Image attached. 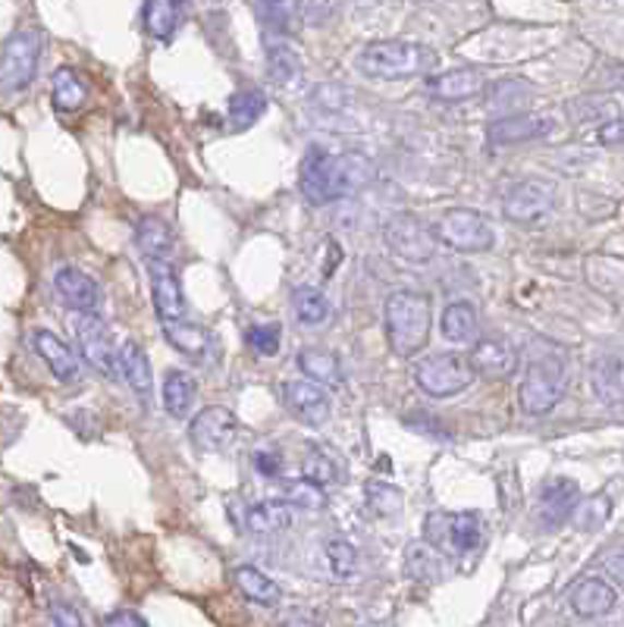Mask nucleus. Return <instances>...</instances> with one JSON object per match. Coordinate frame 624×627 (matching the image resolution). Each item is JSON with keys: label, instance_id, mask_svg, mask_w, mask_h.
<instances>
[{"label": "nucleus", "instance_id": "412c9836", "mask_svg": "<svg viewBox=\"0 0 624 627\" xmlns=\"http://www.w3.org/2000/svg\"><path fill=\"white\" fill-rule=\"evenodd\" d=\"M117 371L139 399L151 401V396H154V371H151L148 354L139 342H123L117 349Z\"/></svg>", "mask_w": 624, "mask_h": 627}, {"label": "nucleus", "instance_id": "0eeeda50", "mask_svg": "<svg viewBox=\"0 0 624 627\" xmlns=\"http://www.w3.org/2000/svg\"><path fill=\"white\" fill-rule=\"evenodd\" d=\"M299 192L311 207H326L333 201L346 198L343 176H339V154H329L321 145L308 148L304 160H301Z\"/></svg>", "mask_w": 624, "mask_h": 627}, {"label": "nucleus", "instance_id": "9b49d317", "mask_svg": "<svg viewBox=\"0 0 624 627\" xmlns=\"http://www.w3.org/2000/svg\"><path fill=\"white\" fill-rule=\"evenodd\" d=\"M555 207V185L547 179H525L518 182L502 204L505 220L518 226L543 224Z\"/></svg>", "mask_w": 624, "mask_h": 627}, {"label": "nucleus", "instance_id": "2eb2a0df", "mask_svg": "<svg viewBox=\"0 0 624 627\" xmlns=\"http://www.w3.org/2000/svg\"><path fill=\"white\" fill-rule=\"evenodd\" d=\"M555 132V120L550 117H533V113H512V117H500L487 129V142L493 148H515V145H527V142H540Z\"/></svg>", "mask_w": 624, "mask_h": 627}, {"label": "nucleus", "instance_id": "dca6fc26", "mask_svg": "<svg viewBox=\"0 0 624 627\" xmlns=\"http://www.w3.org/2000/svg\"><path fill=\"white\" fill-rule=\"evenodd\" d=\"M483 88H487V79L475 67H455V70L427 79V95L443 104H465V100L483 95Z\"/></svg>", "mask_w": 624, "mask_h": 627}, {"label": "nucleus", "instance_id": "4c0bfd02", "mask_svg": "<svg viewBox=\"0 0 624 627\" xmlns=\"http://www.w3.org/2000/svg\"><path fill=\"white\" fill-rule=\"evenodd\" d=\"M276 499H283L286 505H296V508H308V511H321L326 505L324 490L314 486V483H308L304 477H301V480H283V477H279Z\"/></svg>", "mask_w": 624, "mask_h": 627}, {"label": "nucleus", "instance_id": "09e8293b", "mask_svg": "<svg viewBox=\"0 0 624 627\" xmlns=\"http://www.w3.org/2000/svg\"><path fill=\"white\" fill-rule=\"evenodd\" d=\"M100 627H151L139 612H129V608H120V612H110L104 615Z\"/></svg>", "mask_w": 624, "mask_h": 627}, {"label": "nucleus", "instance_id": "f257e3e1", "mask_svg": "<svg viewBox=\"0 0 624 627\" xmlns=\"http://www.w3.org/2000/svg\"><path fill=\"white\" fill-rule=\"evenodd\" d=\"M386 342L399 358H415L418 351L427 349L430 329H433V301L424 292L415 289H396L389 292L386 308Z\"/></svg>", "mask_w": 624, "mask_h": 627}, {"label": "nucleus", "instance_id": "7c9ffc66", "mask_svg": "<svg viewBox=\"0 0 624 627\" xmlns=\"http://www.w3.org/2000/svg\"><path fill=\"white\" fill-rule=\"evenodd\" d=\"M301 477L321 490H329L336 483H343V465L333 451L321 449V446H311L301 458Z\"/></svg>", "mask_w": 624, "mask_h": 627}, {"label": "nucleus", "instance_id": "39448f33", "mask_svg": "<svg viewBox=\"0 0 624 627\" xmlns=\"http://www.w3.org/2000/svg\"><path fill=\"white\" fill-rule=\"evenodd\" d=\"M41 63V32L35 28H20L16 35L7 38L0 50V92L16 95L32 85Z\"/></svg>", "mask_w": 624, "mask_h": 627}, {"label": "nucleus", "instance_id": "8fccbe9b", "mask_svg": "<svg viewBox=\"0 0 624 627\" xmlns=\"http://www.w3.org/2000/svg\"><path fill=\"white\" fill-rule=\"evenodd\" d=\"M50 615H53V627H85L82 615L75 608H70V605H63V602H57L50 608Z\"/></svg>", "mask_w": 624, "mask_h": 627}, {"label": "nucleus", "instance_id": "79ce46f5", "mask_svg": "<svg viewBox=\"0 0 624 627\" xmlns=\"http://www.w3.org/2000/svg\"><path fill=\"white\" fill-rule=\"evenodd\" d=\"M568 113L575 123H609L619 120V104H609L605 98H577L568 104Z\"/></svg>", "mask_w": 624, "mask_h": 627}, {"label": "nucleus", "instance_id": "4be33fe9", "mask_svg": "<svg viewBox=\"0 0 624 627\" xmlns=\"http://www.w3.org/2000/svg\"><path fill=\"white\" fill-rule=\"evenodd\" d=\"M57 296L70 308V311H95L100 301V286L88 274L75 270V267H63L53 276Z\"/></svg>", "mask_w": 624, "mask_h": 627}, {"label": "nucleus", "instance_id": "473e14b6", "mask_svg": "<svg viewBox=\"0 0 624 627\" xmlns=\"http://www.w3.org/2000/svg\"><path fill=\"white\" fill-rule=\"evenodd\" d=\"M405 571L415 577V580H421V583H440L443 575H446V562H443V555L436 546H430V543H411L408 550H405Z\"/></svg>", "mask_w": 624, "mask_h": 627}, {"label": "nucleus", "instance_id": "2f4dec72", "mask_svg": "<svg viewBox=\"0 0 624 627\" xmlns=\"http://www.w3.org/2000/svg\"><path fill=\"white\" fill-rule=\"evenodd\" d=\"M590 383H593L597 399L609 401V405H619L624 396L622 358H619V354H602V358H597L593 367H590Z\"/></svg>", "mask_w": 624, "mask_h": 627}, {"label": "nucleus", "instance_id": "de8ad7c7", "mask_svg": "<svg viewBox=\"0 0 624 627\" xmlns=\"http://www.w3.org/2000/svg\"><path fill=\"white\" fill-rule=\"evenodd\" d=\"M254 468L267 477V480H279V477H283V471H286V465H283V455H279L276 449L254 451Z\"/></svg>", "mask_w": 624, "mask_h": 627}, {"label": "nucleus", "instance_id": "72a5a7b5", "mask_svg": "<svg viewBox=\"0 0 624 627\" xmlns=\"http://www.w3.org/2000/svg\"><path fill=\"white\" fill-rule=\"evenodd\" d=\"M292 314L299 326H308V329H317L324 326L329 317H333V308H329V299H326L321 289L314 286H299L292 292Z\"/></svg>", "mask_w": 624, "mask_h": 627}, {"label": "nucleus", "instance_id": "ddd939ff", "mask_svg": "<svg viewBox=\"0 0 624 627\" xmlns=\"http://www.w3.org/2000/svg\"><path fill=\"white\" fill-rule=\"evenodd\" d=\"M239 430V418L224 405H207L189 424V439L199 451H224Z\"/></svg>", "mask_w": 624, "mask_h": 627}, {"label": "nucleus", "instance_id": "bb28decb", "mask_svg": "<svg viewBox=\"0 0 624 627\" xmlns=\"http://www.w3.org/2000/svg\"><path fill=\"white\" fill-rule=\"evenodd\" d=\"M135 242H139V249L148 261H170L176 251L173 229L164 224L160 217H142L139 226H135Z\"/></svg>", "mask_w": 624, "mask_h": 627}, {"label": "nucleus", "instance_id": "c756f323", "mask_svg": "<svg viewBox=\"0 0 624 627\" xmlns=\"http://www.w3.org/2000/svg\"><path fill=\"white\" fill-rule=\"evenodd\" d=\"M182 13H185V0H145V28L151 38L170 41L182 23Z\"/></svg>", "mask_w": 624, "mask_h": 627}, {"label": "nucleus", "instance_id": "b1692460", "mask_svg": "<svg viewBox=\"0 0 624 627\" xmlns=\"http://www.w3.org/2000/svg\"><path fill=\"white\" fill-rule=\"evenodd\" d=\"M533 98V85L525 79H500L490 85L487 92V113L490 117H512V113H525V107Z\"/></svg>", "mask_w": 624, "mask_h": 627}, {"label": "nucleus", "instance_id": "cd10ccee", "mask_svg": "<svg viewBox=\"0 0 624 627\" xmlns=\"http://www.w3.org/2000/svg\"><path fill=\"white\" fill-rule=\"evenodd\" d=\"M264 110H267V95L257 92V88H242L226 104V129L229 132H245L264 117Z\"/></svg>", "mask_w": 624, "mask_h": 627}, {"label": "nucleus", "instance_id": "603ef678", "mask_svg": "<svg viewBox=\"0 0 624 627\" xmlns=\"http://www.w3.org/2000/svg\"><path fill=\"white\" fill-rule=\"evenodd\" d=\"M286 627H321L317 622H311V618H292Z\"/></svg>", "mask_w": 624, "mask_h": 627}, {"label": "nucleus", "instance_id": "c03bdc74", "mask_svg": "<svg viewBox=\"0 0 624 627\" xmlns=\"http://www.w3.org/2000/svg\"><path fill=\"white\" fill-rule=\"evenodd\" d=\"M245 342L254 354H264V358H274L279 346H283V326L279 324H254L245 333Z\"/></svg>", "mask_w": 624, "mask_h": 627}, {"label": "nucleus", "instance_id": "f03ea898", "mask_svg": "<svg viewBox=\"0 0 624 627\" xmlns=\"http://www.w3.org/2000/svg\"><path fill=\"white\" fill-rule=\"evenodd\" d=\"M436 67V50L418 45V41H371L355 57V70L368 79H383V82H399V79H415V75L430 73Z\"/></svg>", "mask_w": 624, "mask_h": 627}, {"label": "nucleus", "instance_id": "f704fd0d", "mask_svg": "<svg viewBox=\"0 0 624 627\" xmlns=\"http://www.w3.org/2000/svg\"><path fill=\"white\" fill-rule=\"evenodd\" d=\"M236 587L242 590V596H245V600L257 602V605H279V600H283L279 583L271 580L264 571L251 568V565L236 568Z\"/></svg>", "mask_w": 624, "mask_h": 627}, {"label": "nucleus", "instance_id": "5701e85b", "mask_svg": "<svg viewBox=\"0 0 624 627\" xmlns=\"http://www.w3.org/2000/svg\"><path fill=\"white\" fill-rule=\"evenodd\" d=\"M296 521V515H292V508L286 505L283 499H264V502H254L245 508V515H242V524L249 533H257V536H274V533H283V530H289Z\"/></svg>", "mask_w": 624, "mask_h": 627}, {"label": "nucleus", "instance_id": "a18cd8bd", "mask_svg": "<svg viewBox=\"0 0 624 627\" xmlns=\"http://www.w3.org/2000/svg\"><path fill=\"white\" fill-rule=\"evenodd\" d=\"M257 13H261V23L267 25L276 38L286 35V28H289V0H257Z\"/></svg>", "mask_w": 624, "mask_h": 627}, {"label": "nucleus", "instance_id": "a211bd4d", "mask_svg": "<svg viewBox=\"0 0 624 627\" xmlns=\"http://www.w3.org/2000/svg\"><path fill=\"white\" fill-rule=\"evenodd\" d=\"M468 364L471 371L480 376H490V379H508V376L518 371V349L508 342V339H480L475 342V349L468 354Z\"/></svg>", "mask_w": 624, "mask_h": 627}, {"label": "nucleus", "instance_id": "c85d7f7f", "mask_svg": "<svg viewBox=\"0 0 624 627\" xmlns=\"http://www.w3.org/2000/svg\"><path fill=\"white\" fill-rule=\"evenodd\" d=\"M299 371L304 374V379L311 383H321V386H339L346 379V371H343V361L339 354L326 349H304L299 351Z\"/></svg>", "mask_w": 624, "mask_h": 627}, {"label": "nucleus", "instance_id": "e433bc0d", "mask_svg": "<svg viewBox=\"0 0 624 627\" xmlns=\"http://www.w3.org/2000/svg\"><path fill=\"white\" fill-rule=\"evenodd\" d=\"M324 562L326 571L333 580L339 583H349L351 577L358 575V550L351 546L349 540H326L324 543Z\"/></svg>", "mask_w": 624, "mask_h": 627}, {"label": "nucleus", "instance_id": "aec40b11", "mask_svg": "<svg viewBox=\"0 0 624 627\" xmlns=\"http://www.w3.org/2000/svg\"><path fill=\"white\" fill-rule=\"evenodd\" d=\"M32 346H35V351L41 354V361L48 364V371L60 383H73V379H79V358H75V351L60 339V336H53L50 329H35L32 333Z\"/></svg>", "mask_w": 624, "mask_h": 627}, {"label": "nucleus", "instance_id": "a19ab883", "mask_svg": "<svg viewBox=\"0 0 624 627\" xmlns=\"http://www.w3.org/2000/svg\"><path fill=\"white\" fill-rule=\"evenodd\" d=\"M612 515V499L605 493L597 496H587V499H577L575 511H572V521L577 530H600Z\"/></svg>", "mask_w": 624, "mask_h": 627}, {"label": "nucleus", "instance_id": "6e6552de", "mask_svg": "<svg viewBox=\"0 0 624 627\" xmlns=\"http://www.w3.org/2000/svg\"><path fill=\"white\" fill-rule=\"evenodd\" d=\"M436 229V242H443L446 249L461 251V254H477V251H490L496 242L493 226L487 224L483 214H477L471 207H455L446 210L443 220L433 226Z\"/></svg>", "mask_w": 624, "mask_h": 627}, {"label": "nucleus", "instance_id": "393cba45", "mask_svg": "<svg viewBox=\"0 0 624 627\" xmlns=\"http://www.w3.org/2000/svg\"><path fill=\"white\" fill-rule=\"evenodd\" d=\"M160 326H164L167 342H170L179 354H185V358H207V354L214 351V346H217L214 333L199 324H189V321H164Z\"/></svg>", "mask_w": 624, "mask_h": 627}, {"label": "nucleus", "instance_id": "a878e982", "mask_svg": "<svg viewBox=\"0 0 624 627\" xmlns=\"http://www.w3.org/2000/svg\"><path fill=\"white\" fill-rule=\"evenodd\" d=\"M88 82L82 75L70 70V67H60L53 79H50V100L60 113H73V110H82L88 104Z\"/></svg>", "mask_w": 624, "mask_h": 627}, {"label": "nucleus", "instance_id": "6ab92c4d", "mask_svg": "<svg viewBox=\"0 0 624 627\" xmlns=\"http://www.w3.org/2000/svg\"><path fill=\"white\" fill-rule=\"evenodd\" d=\"M619 605V590L602 577H584L572 590V608L580 618H602Z\"/></svg>", "mask_w": 624, "mask_h": 627}, {"label": "nucleus", "instance_id": "20e7f679", "mask_svg": "<svg viewBox=\"0 0 624 627\" xmlns=\"http://www.w3.org/2000/svg\"><path fill=\"white\" fill-rule=\"evenodd\" d=\"M424 533L430 546L468 555L487 543V521L477 511H433L427 515Z\"/></svg>", "mask_w": 624, "mask_h": 627}, {"label": "nucleus", "instance_id": "f8f14e48", "mask_svg": "<svg viewBox=\"0 0 624 627\" xmlns=\"http://www.w3.org/2000/svg\"><path fill=\"white\" fill-rule=\"evenodd\" d=\"M283 405L286 411L308 426H324L333 414V399L321 383L311 379H289L283 386Z\"/></svg>", "mask_w": 624, "mask_h": 627}, {"label": "nucleus", "instance_id": "7ed1b4c3", "mask_svg": "<svg viewBox=\"0 0 624 627\" xmlns=\"http://www.w3.org/2000/svg\"><path fill=\"white\" fill-rule=\"evenodd\" d=\"M568 389V367L559 354H540L530 361L521 379V408L527 414H550Z\"/></svg>", "mask_w": 624, "mask_h": 627}, {"label": "nucleus", "instance_id": "3c124183", "mask_svg": "<svg viewBox=\"0 0 624 627\" xmlns=\"http://www.w3.org/2000/svg\"><path fill=\"white\" fill-rule=\"evenodd\" d=\"M597 142H600V145H609V148H619V145H622V120H609V123H602L600 132H597Z\"/></svg>", "mask_w": 624, "mask_h": 627}, {"label": "nucleus", "instance_id": "49530a36", "mask_svg": "<svg viewBox=\"0 0 624 627\" xmlns=\"http://www.w3.org/2000/svg\"><path fill=\"white\" fill-rule=\"evenodd\" d=\"M296 16L304 25H324L333 16L329 0H296Z\"/></svg>", "mask_w": 624, "mask_h": 627}, {"label": "nucleus", "instance_id": "1a4fd4ad", "mask_svg": "<svg viewBox=\"0 0 624 627\" xmlns=\"http://www.w3.org/2000/svg\"><path fill=\"white\" fill-rule=\"evenodd\" d=\"M70 329H73L79 354L85 358V364H88L92 371H98L100 376L117 374V346H113V333H110V326L104 324L95 311H73Z\"/></svg>", "mask_w": 624, "mask_h": 627}, {"label": "nucleus", "instance_id": "58836bf2", "mask_svg": "<svg viewBox=\"0 0 624 627\" xmlns=\"http://www.w3.org/2000/svg\"><path fill=\"white\" fill-rule=\"evenodd\" d=\"M477 333V311L468 301H455L443 314V336L449 342H468Z\"/></svg>", "mask_w": 624, "mask_h": 627}, {"label": "nucleus", "instance_id": "ea45409f", "mask_svg": "<svg viewBox=\"0 0 624 627\" xmlns=\"http://www.w3.org/2000/svg\"><path fill=\"white\" fill-rule=\"evenodd\" d=\"M267 67H271V79L279 82V85H292L301 73L299 53L289 48L283 38L271 41V48H267Z\"/></svg>", "mask_w": 624, "mask_h": 627}, {"label": "nucleus", "instance_id": "c9c22d12", "mask_svg": "<svg viewBox=\"0 0 624 627\" xmlns=\"http://www.w3.org/2000/svg\"><path fill=\"white\" fill-rule=\"evenodd\" d=\"M195 405V379L182 371H170L164 376V408L170 418H185L189 408Z\"/></svg>", "mask_w": 624, "mask_h": 627}, {"label": "nucleus", "instance_id": "4468645a", "mask_svg": "<svg viewBox=\"0 0 624 627\" xmlns=\"http://www.w3.org/2000/svg\"><path fill=\"white\" fill-rule=\"evenodd\" d=\"M148 279H151V301H154V311L164 321H185V292H182V282L179 274L170 261H148Z\"/></svg>", "mask_w": 624, "mask_h": 627}, {"label": "nucleus", "instance_id": "37998d69", "mask_svg": "<svg viewBox=\"0 0 624 627\" xmlns=\"http://www.w3.org/2000/svg\"><path fill=\"white\" fill-rule=\"evenodd\" d=\"M364 493H368V505L374 508L376 515H396L401 508V502H405L399 486L383 483V480H368Z\"/></svg>", "mask_w": 624, "mask_h": 627}, {"label": "nucleus", "instance_id": "9d476101", "mask_svg": "<svg viewBox=\"0 0 624 627\" xmlns=\"http://www.w3.org/2000/svg\"><path fill=\"white\" fill-rule=\"evenodd\" d=\"M383 242L399 261L427 264L436 254V229L427 226L418 214H396L383 226Z\"/></svg>", "mask_w": 624, "mask_h": 627}, {"label": "nucleus", "instance_id": "423d86ee", "mask_svg": "<svg viewBox=\"0 0 624 627\" xmlns=\"http://www.w3.org/2000/svg\"><path fill=\"white\" fill-rule=\"evenodd\" d=\"M475 376L477 374L471 371L468 358L455 354V351L430 354L424 361H418V367H415L418 386L424 389L427 396H433V399H452V396L465 393L475 383Z\"/></svg>", "mask_w": 624, "mask_h": 627}, {"label": "nucleus", "instance_id": "f3484780", "mask_svg": "<svg viewBox=\"0 0 624 627\" xmlns=\"http://www.w3.org/2000/svg\"><path fill=\"white\" fill-rule=\"evenodd\" d=\"M577 499H580V486L575 480H565V477H555L550 480L543 490H540V499H537V518L543 530H555L562 527L572 511H575Z\"/></svg>", "mask_w": 624, "mask_h": 627}]
</instances>
